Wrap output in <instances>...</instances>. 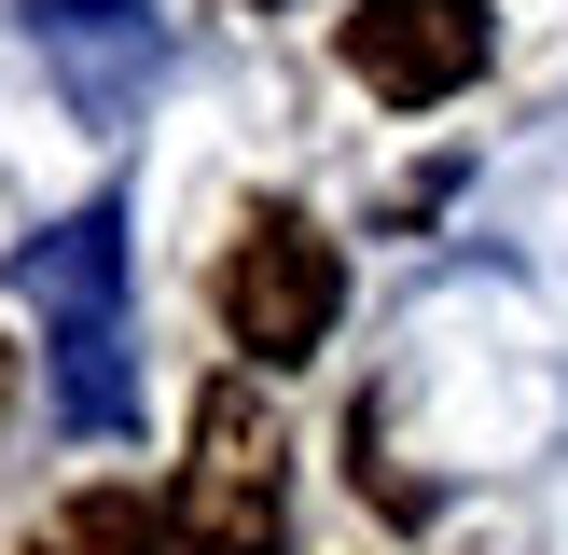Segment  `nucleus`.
I'll return each mask as SVG.
<instances>
[{"instance_id": "obj_1", "label": "nucleus", "mask_w": 568, "mask_h": 555, "mask_svg": "<svg viewBox=\"0 0 568 555\" xmlns=\"http://www.w3.org/2000/svg\"><path fill=\"white\" fill-rule=\"evenodd\" d=\"M14 292L42 305V347H55V416L83 444L139 431V361H125V209H70L55 236L14 250Z\"/></svg>"}, {"instance_id": "obj_2", "label": "nucleus", "mask_w": 568, "mask_h": 555, "mask_svg": "<svg viewBox=\"0 0 568 555\" xmlns=\"http://www.w3.org/2000/svg\"><path fill=\"white\" fill-rule=\"evenodd\" d=\"M292 542V431H277L264 375L194 389V458H181V555H277Z\"/></svg>"}, {"instance_id": "obj_3", "label": "nucleus", "mask_w": 568, "mask_h": 555, "mask_svg": "<svg viewBox=\"0 0 568 555\" xmlns=\"http://www.w3.org/2000/svg\"><path fill=\"white\" fill-rule=\"evenodd\" d=\"M209 305H222V333H236V361H264V375L277 361H320L333 320H347V250L305 209H250L236 250H222V278H209Z\"/></svg>"}, {"instance_id": "obj_4", "label": "nucleus", "mask_w": 568, "mask_h": 555, "mask_svg": "<svg viewBox=\"0 0 568 555\" xmlns=\"http://www.w3.org/2000/svg\"><path fill=\"white\" fill-rule=\"evenodd\" d=\"M486 56H499L486 0H361V14H347V83H361V98H388V111L471 98Z\"/></svg>"}, {"instance_id": "obj_5", "label": "nucleus", "mask_w": 568, "mask_h": 555, "mask_svg": "<svg viewBox=\"0 0 568 555\" xmlns=\"http://www.w3.org/2000/svg\"><path fill=\"white\" fill-rule=\"evenodd\" d=\"M28 42H42V70L70 83L83 125H125V111L153 98V70H166L153 0H42V14H28Z\"/></svg>"}, {"instance_id": "obj_6", "label": "nucleus", "mask_w": 568, "mask_h": 555, "mask_svg": "<svg viewBox=\"0 0 568 555\" xmlns=\"http://www.w3.org/2000/svg\"><path fill=\"white\" fill-rule=\"evenodd\" d=\"M28 555H181V514H153L139 486H83L42 514V542Z\"/></svg>"}, {"instance_id": "obj_7", "label": "nucleus", "mask_w": 568, "mask_h": 555, "mask_svg": "<svg viewBox=\"0 0 568 555\" xmlns=\"http://www.w3.org/2000/svg\"><path fill=\"white\" fill-rule=\"evenodd\" d=\"M0 416H14V347H0Z\"/></svg>"}, {"instance_id": "obj_8", "label": "nucleus", "mask_w": 568, "mask_h": 555, "mask_svg": "<svg viewBox=\"0 0 568 555\" xmlns=\"http://www.w3.org/2000/svg\"><path fill=\"white\" fill-rule=\"evenodd\" d=\"M236 14H277V0H236Z\"/></svg>"}]
</instances>
